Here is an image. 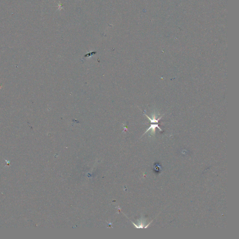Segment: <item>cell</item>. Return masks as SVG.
I'll return each instance as SVG.
<instances>
[{"label": "cell", "instance_id": "1", "mask_svg": "<svg viewBox=\"0 0 239 239\" xmlns=\"http://www.w3.org/2000/svg\"><path fill=\"white\" fill-rule=\"evenodd\" d=\"M156 128H158V129H159V130H160V131H162V129H161V128H160L159 127V126H158V124H152L151 125V126H150V127L149 128H148V129H147V130L146 131L145 133H144L145 134V133H146L147 132H148V131L149 130H151V129H152V131H154V132H155V131Z\"/></svg>", "mask_w": 239, "mask_h": 239}]
</instances>
